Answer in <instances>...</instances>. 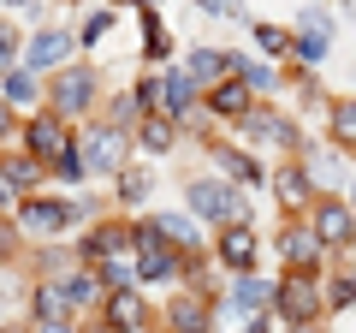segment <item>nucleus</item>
Listing matches in <instances>:
<instances>
[{
    "label": "nucleus",
    "mask_w": 356,
    "mask_h": 333,
    "mask_svg": "<svg viewBox=\"0 0 356 333\" xmlns=\"http://www.w3.org/2000/svg\"><path fill=\"white\" fill-rule=\"evenodd\" d=\"M267 292H273V286H261V280H250V274H243V280L232 286V316H238V309H261Z\"/></svg>",
    "instance_id": "nucleus-27"
},
{
    "label": "nucleus",
    "mask_w": 356,
    "mask_h": 333,
    "mask_svg": "<svg viewBox=\"0 0 356 333\" xmlns=\"http://www.w3.org/2000/svg\"><path fill=\"white\" fill-rule=\"evenodd\" d=\"M77 143H72V131H65V119L60 114H36L24 125V155L30 161H42V166H54L60 155H72Z\"/></svg>",
    "instance_id": "nucleus-4"
},
{
    "label": "nucleus",
    "mask_w": 356,
    "mask_h": 333,
    "mask_svg": "<svg viewBox=\"0 0 356 333\" xmlns=\"http://www.w3.org/2000/svg\"><path fill=\"white\" fill-rule=\"evenodd\" d=\"M250 84H243V77H226V84H220V90H208V114H220V119H243L250 114Z\"/></svg>",
    "instance_id": "nucleus-19"
},
{
    "label": "nucleus",
    "mask_w": 356,
    "mask_h": 333,
    "mask_svg": "<svg viewBox=\"0 0 356 333\" xmlns=\"http://www.w3.org/2000/svg\"><path fill=\"white\" fill-rule=\"evenodd\" d=\"M214 161L226 166V173H232V179H238V185H250V179H261V166H255L250 155H238V149H232V143H214Z\"/></svg>",
    "instance_id": "nucleus-24"
},
{
    "label": "nucleus",
    "mask_w": 356,
    "mask_h": 333,
    "mask_svg": "<svg viewBox=\"0 0 356 333\" xmlns=\"http://www.w3.org/2000/svg\"><path fill=\"white\" fill-rule=\"evenodd\" d=\"M30 309H36V321H65V292L60 286H36V297H30Z\"/></svg>",
    "instance_id": "nucleus-26"
},
{
    "label": "nucleus",
    "mask_w": 356,
    "mask_h": 333,
    "mask_svg": "<svg viewBox=\"0 0 356 333\" xmlns=\"http://www.w3.org/2000/svg\"><path fill=\"white\" fill-rule=\"evenodd\" d=\"M309 232L339 250V244L356 238V208L344 203V196H315V208H309Z\"/></svg>",
    "instance_id": "nucleus-5"
},
{
    "label": "nucleus",
    "mask_w": 356,
    "mask_h": 333,
    "mask_svg": "<svg viewBox=\"0 0 356 333\" xmlns=\"http://www.w3.org/2000/svg\"><path fill=\"white\" fill-rule=\"evenodd\" d=\"M238 131L243 137H255V143H280V149H297V125L285 114H273V107H250V114L238 119Z\"/></svg>",
    "instance_id": "nucleus-10"
},
{
    "label": "nucleus",
    "mask_w": 356,
    "mask_h": 333,
    "mask_svg": "<svg viewBox=\"0 0 356 333\" xmlns=\"http://www.w3.org/2000/svg\"><path fill=\"white\" fill-rule=\"evenodd\" d=\"M54 173H60V179H83V155H60V161H54Z\"/></svg>",
    "instance_id": "nucleus-37"
},
{
    "label": "nucleus",
    "mask_w": 356,
    "mask_h": 333,
    "mask_svg": "<svg viewBox=\"0 0 356 333\" xmlns=\"http://www.w3.org/2000/svg\"><path fill=\"white\" fill-rule=\"evenodd\" d=\"M119 250H137V226H125V220H102V226H89L83 238V262H113Z\"/></svg>",
    "instance_id": "nucleus-8"
},
{
    "label": "nucleus",
    "mask_w": 356,
    "mask_h": 333,
    "mask_svg": "<svg viewBox=\"0 0 356 333\" xmlns=\"http://www.w3.org/2000/svg\"><path fill=\"white\" fill-rule=\"evenodd\" d=\"M243 84H250V90H280V72H273V65H250V60H243Z\"/></svg>",
    "instance_id": "nucleus-31"
},
{
    "label": "nucleus",
    "mask_w": 356,
    "mask_h": 333,
    "mask_svg": "<svg viewBox=\"0 0 356 333\" xmlns=\"http://www.w3.org/2000/svg\"><path fill=\"white\" fill-rule=\"evenodd\" d=\"M191 107H196V84H191L184 72H166V77H161V114L184 125V119H191Z\"/></svg>",
    "instance_id": "nucleus-18"
},
{
    "label": "nucleus",
    "mask_w": 356,
    "mask_h": 333,
    "mask_svg": "<svg viewBox=\"0 0 356 333\" xmlns=\"http://www.w3.org/2000/svg\"><path fill=\"white\" fill-rule=\"evenodd\" d=\"M232 72H243L238 54H220V48H191V65H184V77L191 84H208V90H220Z\"/></svg>",
    "instance_id": "nucleus-12"
},
{
    "label": "nucleus",
    "mask_w": 356,
    "mask_h": 333,
    "mask_svg": "<svg viewBox=\"0 0 356 333\" xmlns=\"http://www.w3.org/2000/svg\"><path fill=\"white\" fill-rule=\"evenodd\" d=\"M327 137L339 149H356V95H332L327 102Z\"/></svg>",
    "instance_id": "nucleus-20"
},
{
    "label": "nucleus",
    "mask_w": 356,
    "mask_h": 333,
    "mask_svg": "<svg viewBox=\"0 0 356 333\" xmlns=\"http://www.w3.org/2000/svg\"><path fill=\"white\" fill-rule=\"evenodd\" d=\"M327 304H332V309H350V304H356V280H332V286H327Z\"/></svg>",
    "instance_id": "nucleus-34"
},
{
    "label": "nucleus",
    "mask_w": 356,
    "mask_h": 333,
    "mask_svg": "<svg viewBox=\"0 0 356 333\" xmlns=\"http://www.w3.org/2000/svg\"><path fill=\"white\" fill-rule=\"evenodd\" d=\"M60 292H65V304L77 309V304H95V297H107V286H102V274H72Z\"/></svg>",
    "instance_id": "nucleus-25"
},
{
    "label": "nucleus",
    "mask_w": 356,
    "mask_h": 333,
    "mask_svg": "<svg viewBox=\"0 0 356 333\" xmlns=\"http://www.w3.org/2000/svg\"><path fill=\"white\" fill-rule=\"evenodd\" d=\"M36 333H72L65 321H36Z\"/></svg>",
    "instance_id": "nucleus-39"
},
{
    "label": "nucleus",
    "mask_w": 356,
    "mask_h": 333,
    "mask_svg": "<svg viewBox=\"0 0 356 333\" xmlns=\"http://www.w3.org/2000/svg\"><path fill=\"white\" fill-rule=\"evenodd\" d=\"M273 309H280L285 321H297V327H309V321L327 309V292L315 286V274H285V280L273 286Z\"/></svg>",
    "instance_id": "nucleus-2"
},
{
    "label": "nucleus",
    "mask_w": 356,
    "mask_h": 333,
    "mask_svg": "<svg viewBox=\"0 0 356 333\" xmlns=\"http://www.w3.org/2000/svg\"><path fill=\"white\" fill-rule=\"evenodd\" d=\"M178 143V119H166V114H149L137 125V149H149V155H166Z\"/></svg>",
    "instance_id": "nucleus-21"
},
{
    "label": "nucleus",
    "mask_w": 356,
    "mask_h": 333,
    "mask_svg": "<svg viewBox=\"0 0 356 333\" xmlns=\"http://www.w3.org/2000/svg\"><path fill=\"white\" fill-rule=\"evenodd\" d=\"M107 30H113V13H89L83 18V42H102Z\"/></svg>",
    "instance_id": "nucleus-35"
},
{
    "label": "nucleus",
    "mask_w": 356,
    "mask_h": 333,
    "mask_svg": "<svg viewBox=\"0 0 356 333\" xmlns=\"http://www.w3.org/2000/svg\"><path fill=\"white\" fill-rule=\"evenodd\" d=\"M143 30H149V60H166V54H172V36H166V24H161L154 6H143Z\"/></svg>",
    "instance_id": "nucleus-28"
},
{
    "label": "nucleus",
    "mask_w": 356,
    "mask_h": 333,
    "mask_svg": "<svg viewBox=\"0 0 356 333\" xmlns=\"http://www.w3.org/2000/svg\"><path fill=\"white\" fill-rule=\"evenodd\" d=\"M149 173H143V166H125V173H119V203H143V196H149Z\"/></svg>",
    "instance_id": "nucleus-29"
},
{
    "label": "nucleus",
    "mask_w": 356,
    "mask_h": 333,
    "mask_svg": "<svg viewBox=\"0 0 356 333\" xmlns=\"http://www.w3.org/2000/svg\"><path fill=\"white\" fill-rule=\"evenodd\" d=\"M6 102H36V77L13 72V77H6Z\"/></svg>",
    "instance_id": "nucleus-33"
},
{
    "label": "nucleus",
    "mask_w": 356,
    "mask_h": 333,
    "mask_svg": "<svg viewBox=\"0 0 356 333\" xmlns=\"http://www.w3.org/2000/svg\"><path fill=\"white\" fill-rule=\"evenodd\" d=\"M184 196H191V215H202V220H220V226H250V203H243L232 185H220V179L184 185Z\"/></svg>",
    "instance_id": "nucleus-1"
},
{
    "label": "nucleus",
    "mask_w": 356,
    "mask_h": 333,
    "mask_svg": "<svg viewBox=\"0 0 356 333\" xmlns=\"http://www.w3.org/2000/svg\"><path fill=\"white\" fill-rule=\"evenodd\" d=\"M350 250H356V238H350Z\"/></svg>",
    "instance_id": "nucleus-43"
},
{
    "label": "nucleus",
    "mask_w": 356,
    "mask_h": 333,
    "mask_svg": "<svg viewBox=\"0 0 356 333\" xmlns=\"http://www.w3.org/2000/svg\"><path fill=\"white\" fill-rule=\"evenodd\" d=\"M166 321H172V333H208V327H214V309H208V292H184V297H172Z\"/></svg>",
    "instance_id": "nucleus-16"
},
{
    "label": "nucleus",
    "mask_w": 356,
    "mask_h": 333,
    "mask_svg": "<svg viewBox=\"0 0 356 333\" xmlns=\"http://www.w3.org/2000/svg\"><path fill=\"white\" fill-rule=\"evenodd\" d=\"M77 149H83V173H125V137H119V131H89L83 143H77Z\"/></svg>",
    "instance_id": "nucleus-9"
},
{
    "label": "nucleus",
    "mask_w": 356,
    "mask_h": 333,
    "mask_svg": "<svg viewBox=\"0 0 356 333\" xmlns=\"http://www.w3.org/2000/svg\"><path fill=\"white\" fill-rule=\"evenodd\" d=\"M13 48H18V36L0 24V77H13Z\"/></svg>",
    "instance_id": "nucleus-36"
},
{
    "label": "nucleus",
    "mask_w": 356,
    "mask_h": 333,
    "mask_svg": "<svg viewBox=\"0 0 356 333\" xmlns=\"http://www.w3.org/2000/svg\"><path fill=\"white\" fill-rule=\"evenodd\" d=\"M184 268V256L172 250V238H161V232L143 220L137 226V280H166V274Z\"/></svg>",
    "instance_id": "nucleus-6"
},
{
    "label": "nucleus",
    "mask_w": 356,
    "mask_h": 333,
    "mask_svg": "<svg viewBox=\"0 0 356 333\" xmlns=\"http://www.w3.org/2000/svg\"><path fill=\"white\" fill-rule=\"evenodd\" d=\"M273 191H280V208L315 203V185H309V166H303V161H285L280 173H273Z\"/></svg>",
    "instance_id": "nucleus-17"
},
{
    "label": "nucleus",
    "mask_w": 356,
    "mask_h": 333,
    "mask_svg": "<svg viewBox=\"0 0 356 333\" xmlns=\"http://www.w3.org/2000/svg\"><path fill=\"white\" fill-rule=\"evenodd\" d=\"M143 321H149L143 292H107V304H102V327L107 333H137Z\"/></svg>",
    "instance_id": "nucleus-13"
},
{
    "label": "nucleus",
    "mask_w": 356,
    "mask_h": 333,
    "mask_svg": "<svg viewBox=\"0 0 356 333\" xmlns=\"http://www.w3.org/2000/svg\"><path fill=\"white\" fill-rule=\"evenodd\" d=\"M48 102H54V114H60V119L89 114V107H95V72H89V65H65V72H54Z\"/></svg>",
    "instance_id": "nucleus-3"
},
{
    "label": "nucleus",
    "mask_w": 356,
    "mask_h": 333,
    "mask_svg": "<svg viewBox=\"0 0 356 333\" xmlns=\"http://www.w3.org/2000/svg\"><path fill=\"white\" fill-rule=\"evenodd\" d=\"M243 333H267V316H250V321H243Z\"/></svg>",
    "instance_id": "nucleus-40"
},
{
    "label": "nucleus",
    "mask_w": 356,
    "mask_h": 333,
    "mask_svg": "<svg viewBox=\"0 0 356 333\" xmlns=\"http://www.w3.org/2000/svg\"><path fill=\"white\" fill-rule=\"evenodd\" d=\"M255 42H261L267 54H285V48H297V36H285L280 24H255Z\"/></svg>",
    "instance_id": "nucleus-30"
},
{
    "label": "nucleus",
    "mask_w": 356,
    "mask_h": 333,
    "mask_svg": "<svg viewBox=\"0 0 356 333\" xmlns=\"http://www.w3.org/2000/svg\"><path fill=\"white\" fill-rule=\"evenodd\" d=\"M297 60L321 65V60H327V36H309V30H303V36H297Z\"/></svg>",
    "instance_id": "nucleus-32"
},
{
    "label": "nucleus",
    "mask_w": 356,
    "mask_h": 333,
    "mask_svg": "<svg viewBox=\"0 0 356 333\" xmlns=\"http://www.w3.org/2000/svg\"><path fill=\"white\" fill-rule=\"evenodd\" d=\"M65 54H72V36H65V30H42L36 42H30V54H24V72L36 77V72H65Z\"/></svg>",
    "instance_id": "nucleus-14"
},
{
    "label": "nucleus",
    "mask_w": 356,
    "mask_h": 333,
    "mask_svg": "<svg viewBox=\"0 0 356 333\" xmlns=\"http://www.w3.org/2000/svg\"><path fill=\"white\" fill-rule=\"evenodd\" d=\"M13 131V102H0V137Z\"/></svg>",
    "instance_id": "nucleus-38"
},
{
    "label": "nucleus",
    "mask_w": 356,
    "mask_h": 333,
    "mask_svg": "<svg viewBox=\"0 0 356 333\" xmlns=\"http://www.w3.org/2000/svg\"><path fill=\"white\" fill-rule=\"evenodd\" d=\"M6 208H13V185L0 179V215H6Z\"/></svg>",
    "instance_id": "nucleus-41"
},
{
    "label": "nucleus",
    "mask_w": 356,
    "mask_h": 333,
    "mask_svg": "<svg viewBox=\"0 0 356 333\" xmlns=\"http://www.w3.org/2000/svg\"><path fill=\"white\" fill-rule=\"evenodd\" d=\"M321 250H327V244L309 232V220H285V226H280V256H285V274H315V268H321Z\"/></svg>",
    "instance_id": "nucleus-7"
},
{
    "label": "nucleus",
    "mask_w": 356,
    "mask_h": 333,
    "mask_svg": "<svg viewBox=\"0 0 356 333\" xmlns=\"http://www.w3.org/2000/svg\"><path fill=\"white\" fill-rule=\"evenodd\" d=\"M149 226L161 232V238H172V244H184V250H196V244H202V232H196V220H191V215H154Z\"/></svg>",
    "instance_id": "nucleus-22"
},
{
    "label": "nucleus",
    "mask_w": 356,
    "mask_h": 333,
    "mask_svg": "<svg viewBox=\"0 0 356 333\" xmlns=\"http://www.w3.org/2000/svg\"><path fill=\"white\" fill-rule=\"evenodd\" d=\"M214 256L243 280V274L255 268V232L250 226H226V232H220V244H214Z\"/></svg>",
    "instance_id": "nucleus-15"
},
{
    "label": "nucleus",
    "mask_w": 356,
    "mask_h": 333,
    "mask_svg": "<svg viewBox=\"0 0 356 333\" xmlns=\"http://www.w3.org/2000/svg\"><path fill=\"white\" fill-rule=\"evenodd\" d=\"M65 220H72V203H54V196H30V203L18 208V226H24L30 238H54Z\"/></svg>",
    "instance_id": "nucleus-11"
},
{
    "label": "nucleus",
    "mask_w": 356,
    "mask_h": 333,
    "mask_svg": "<svg viewBox=\"0 0 356 333\" xmlns=\"http://www.w3.org/2000/svg\"><path fill=\"white\" fill-rule=\"evenodd\" d=\"M0 333H24V327H0Z\"/></svg>",
    "instance_id": "nucleus-42"
},
{
    "label": "nucleus",
    "mask_w": 356,
    "mask_h": 333,
    "mask_svg": "<svg viewBox=\"0 0 356 333\" xmlns=\"http://www.w3.org/2000/svg\"><path fill=\"white\" fill-rule=\"evenodd\" d=\"M0 179L13 185V191H18V185H36L42 179V161H30L24 149H13V155H0Z\"/></svg>",
    "instance_id": "nucleus-23"
}]
</instances>
